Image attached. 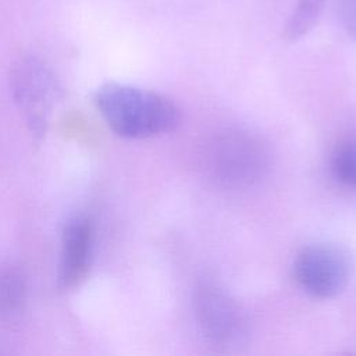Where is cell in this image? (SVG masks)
<instances>
[{"label": "cell", "mask_w": 356, "mask_h": 356, "mask_svg": "<svg viewBox=\"0 0 356 356\" xmlns=\"http://www.w3.org/2000/svg\"><path fill=\"white\" fill-rule=\"evenodd\" d=\"M339 15L345 31L356 40V0H339Z\"/></svg>", "instance_id": "30bf717a"}, {"label": "cell", "mask_w": 356, "mask_h": 356, "mask_svg": "<svg viewBox=\"0 0 356 356\" xmlns=\"http://www.w3.org/2000/svg\"><path fill=\"white\" fill-rule=\"evenodd\" d=\"M318 1H324V0H318Z\"/></svg>", "instance_id": "8fae6325"}, {"label": "cell", "mask_w": 356, "mask_h": 356, "mask_svg": "<svg viewBox=\"0 0 356 356\" xmlns=\"http://www.w3.org/2000/svg\"><path fill=\"white\" fill-rule=\"evenodd\" d=\"M352 259L342 246L320 242L303 246L295 256L292 271L299 286L313 298L330 299L348 286Z\"/></svg>", "instance_id": "3957f363"}, {"label": "cell", "mask_w": 356, "mask_h": 356, "mask_svg": "<svg viewBox=\"0 0 356 356\" xmlns=\"http://www.w3.org/2000/svg\"><path fill=\"white\" fill-rule=\"evenodd\" d=\"M26 299L22 274L14 267H0V318L8 320L19 314Z\"/></svg>", "instance_id": "ba28073f"}, {"label": "cell", "mask_w": 356, "mask_h": 356, "mask_svg": "<svg viewBox=\"0 0 356 356\" xmlns=\"http://www.w3.org/2000/svg\"><path fill=\"white\" fill-rule=\"evenodd\" d=\"M323 8V1L318 0H300L293 13L291 14L284 36L286 40H298L305 36L317 22L318 15Z\"/></svg>", "instance_id": "9c48e42d"}, {"label": "cell", "mask_w": 356, "mask_h": 356, "mask_svg": "<svg viewBox=\"0 0 356 356\" xmlns=\"http://www.w3.org/2000/svg\"><path fill=\"white\" fill-rule=\"evenodd\" d=\"M328 165L338 184L348 189H356V134L343 135L334 143Z\"/></svg>", "instance_id": "52a82bcc"}, {"label": "cell", "mask_w": 356, "mask_h": 356, "mask_svg": "<svg viewBox=\"0 0 356 356\" xmlns=\"http://www.w3.org/2000/svg\"><path fill=\"white\" fill-rule=\"evenodd\" d=\"M95 103L107 125L124 138L145 139L167 134L181 121L174 102L139 86L106 83L97 89Z\"/></svg>", "instance_id": "6da1fadb"}, {"label": "cell", "mask_w": 356, "mask_h": 356, "mask_svg": "<svg viewBox=\"0 0 356 356\" xmlns=\"http://www.w3.org/2000/svg\"><path fill=\"white\" fill-rule=\"evenodd\" d=\"M11 85L28 122L33 131L42 132L58 95L54 75L40 60L26 56L14 64Z\"/></svg>", "instance_id": "5b68a950"}, {"label": "cell", "mask_w": 356, "mask_h": 356, "mask_svg": "<svg viewBox=\"0 0 356 356\" xmlns=\"http://www.w3.org/2000/svg\"><path fill=\"white\" fill-rule=\"evenodd\" d=\"M195 320L214 346L239 345L248 334V320L241 305L214 282L197 284L193 293Z\"/></svg>", "instance_id": "277c9868"}, {"label": "cell", "mask_w": 356, "mask_h": 356, "mask_svg": "<svg viewBox=\"0 0 356 356\" xmlns=\"http://www.w3.org/2000/svg\"><path fill=\"white\" fill-rule=\"evenodd\" d=\"M93 231L86 218H75L68 222L63 232L60 284L72 288L86 275L90 264Z\"/></svg>", "instance_id": "8992f818"}, {"label": "cell", "mask_w": 356, "mask_h": 356, "mask_svg": "<svg viewBox=\"0 0 356 356\" xmlns=\"http://www.w3.org/2000/svg\"><path fill=\"white\" fill-rule=\"evenodd\" d=\"M270 153L264 142L245 129L213 135L202 153V167L211 182L224 189H246L264 177Z\"/></svg>", "instance_id": "7a4b0ae2"}]
</instances>
